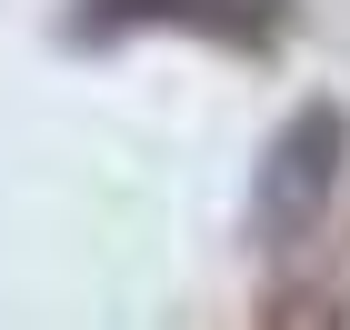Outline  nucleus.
I'll return each instance as SVG.
<instances>
[{
    "label": "nucleus",
    "mask_w": 350,
    "mask_h": 330,
    "mask_svg": "<svg viewBox=\"0 0 350 330\" xmlns=\"http://www.w3.org/2000/svg\"><path fill=\"white\" fill-rule=\"evenodd\" d=\"M350 191V110L340 100H300L280 130L260 140V170H250V250L260 260H291V250H310L330 230V210H340Z\"/></svg>",
    "instance_id": "obj_1"
},
{
    "label": "nucleus",
    "mask_w": 350,
    "mask_h": 330,
    "mask_svg": "<svg viewBox=\"0 0 350 330\" xmlns=\"http://www.w3.org/2000/svg\"><path fill=\"white\" fill-rule=\"evenodd\" d=\"M291 10L300 0H100V10H81V30H190L220 51H270Z\"/></svg>",
    "instance_id": "obj_2"
},
{
    "label": "nucleus",
    "mask_w": 350,
    "mask_h": 330,
    "mask_svg": "<svg viewBox=\"0 0 350 330\" xmlns=\"http://www.w3.org/2000/svg\"><path fill=\"white\" fill-rule=\"evenodd\" d=\"M250 330H350V240H330V230H321L310 250L270 260Z\"/></svg>",
    "instance_id": "obj_3"
}]
</instances>
